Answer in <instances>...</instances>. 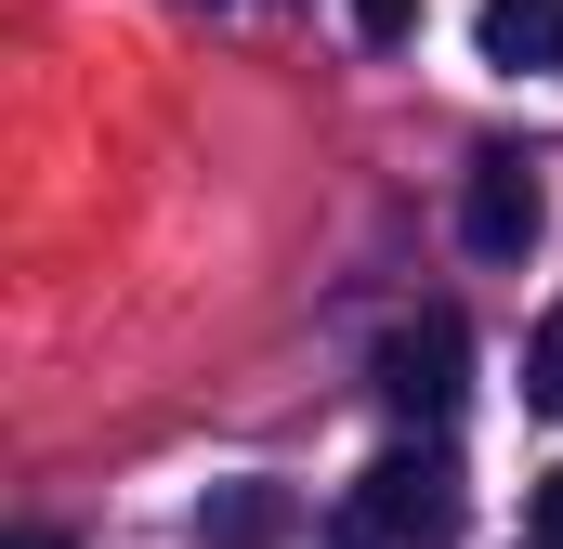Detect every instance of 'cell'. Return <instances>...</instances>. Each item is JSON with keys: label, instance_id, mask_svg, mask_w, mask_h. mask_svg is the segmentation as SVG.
Returning a JSON list of instances; mask_svg holds the SVG:
<instances>
[{"label": "cell", "instance_id": "1", "mask_svg": "<svg viewBox=\"0 0 563 549\" xmlns=\"http://www.w3.org/2000/svg\"><path fill=\"white\" fill-rule=\"evenodd\" d=\"M459 524H472V484H459L445 445H380L367 458V484H354V537L367 549H459Z\"/></svg>", "mask_w": 563, "mask_h": 549}, {"label": "cell", "instance_id": "2", "mask_svg": "<svg viewBox=\"0 0 563 549\" xmlns=\"http://www.w3.org/2000/svg\"><path fill=\"white\" fill-rule=\"evenodd\" d=\"M459 380H472V327L432 301V314H407L394 340H380V406L394 418H445L459 406Z\"/></svg>", "mask_w": 563, "mask_h": 549}, {"label": "cell", "instance_id": "3", "mask_svg": "<svg viewBox=\"0 0 563 549\" xmlns=\"http://www.w3.org/2000/svg\"><path fill=\"white\" fill-rule=\"evenodd\" d=\"M538 223H551V197H538L525 157H472V170H459V249H472V262H525Z\"/></svg>", "mask_w": 563, "mask_h": 549}, {"label": "cell", "instance_id": "4", "mask_svg": "<svg viewBox=\"0 0 563 549\" xmlns=\"http://www.w3.org/2000/svg\"><path fill=\"white\" fill-rule=\"evenodd\" d=\"M472 53L498 79H563V0H485L472 13Z\"/></svg>", "mask_w": 563, "mask_h": 549}, {"label": "cell", "instance_id": "5", "mask_svg": "<svg viewBox=\"0 0 563 549\" xmlns=\"http://www.w3.org/2000/svg\"><path fill=\"white\" fill-rule=\"evenodd\" d=\"M197 537L210 549H288L301 537V497H288V484H210V497H197Z\"/></svg>", "mask_w": 563, "mask_h": 549}, {"label": "cell", "instance_id": "6", "mask_svg": "<svg viewBox=\"0 0 563 549\" xmlns=\"http://www.w3.org/2000/svg\"><path fill=\"white\" fill-rule=\"evenodd\" d=\"M525 406L563 418V314H538V327H525Z\"/></svg>", "mask_w": 563, "mask_h": 549}, {"label": "cell", "instance_id": "7", "mask_svg": "<svg viewBox=\"0 0 563 549\" xmlns=\"http://www.w3.org/2000/svg\"><path fill=\"white\" fill-rule=\"evenodd\" d=\"M420 13H432V0H354V40L394 53V40H420Z\"/></svg>", "mask_w": 563, "mask_h": 549}, {"label": "cell", "instance_id": "8", "mask_svg": "<svg viewBox=\"0 0 563 549\" xmlns=\"http://www.w3.org/2000/svg\"><path fill=\"white\" fill-rule=\"evenodd\" d=\"M538 537H563V471H538Z\"/></svg>", "mask_w": 563, "mask_h": 549}, {"label": "cell", "instance_id": "9", "mask_svg": "<svg viewBox=\"0 0 563 549\" xmlns=\"http://www.w3.org/2000/svg\"><path fill=\"white\" fill-rule=\"evenodd\" d=\"M13 549H66V537H40V524H26V537H13Z\"/></svg>", "mask_w": 563, "mask_h": 549}, {"label": "cell", "instance_id": "10", "mask_svg": "<svg viewBox=\"0 0 563 549\" xmlns=\"http://www.w3.org/2000/svg\"><path fill=\"white\" fill-rule=\"evenodd\" d=\"M538 549H563V537H538Z\"/></svg>", "mask_w": 563, "mask_h": 549}]
</instances>
